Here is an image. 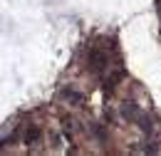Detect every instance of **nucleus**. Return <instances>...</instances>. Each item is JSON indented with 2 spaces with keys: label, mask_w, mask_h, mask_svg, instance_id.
I'll list each match as a JSON object with an SVG mask.
<instances>
[{
  "label": "nucleus",
  "mask_w": 161,
  "mask_h": 156,
  "mask_svg": "<svg viewBox=\"0 0 161 156\" xmlns=\"http://www.w3.org/2000/svg\"><path fill=\"white\" fill-rule=\"evenodd\" d=\"M136 121H139V129H141V131H146V134L151 131V119H149V117L139 114V119H136Z\"/></svg>",
  "instance_id": "obj_4"
},
{
  "label": "nucleus",
  "mask_w": 161,
  "mask_h": 156,
  "mask_svg": "<svg viewBox=\"0 0 161 156\" xmlns=\"http://www.w3.org/2000/svg\"><path fill=\"white\" fill-rule=\"evenodd\" d=\"M104 64H107V57H104L102 52H92V57H89V67H92V72H102Z\"/></svg>",
  "instance_id": "obj_2"
},
{
  "label": "nucleus",
  "mask_w": 161,
  "mask_h": 156,
  "mask_svg": "<svg viewBox=\"0 0 161 156\" xmlns=\"http://www.w3.org/2000/svg\"><path fill=\"white\" fill-rule=\"evenodd\" d=\"M119 114L124 119H139V107L134 104V102H121V107H119Z\"/></svg>",
  "instance_id": "obj_1"
},
{
  "label": "nucleus",
  "mask_w": 161,
  "mask_h": 156,
  "mask_svg": "<svg viewBox=\"0 0 161 156\" xmlns=\"http://www.w3.org/2000/svg\"><path fill=\"white\" fill-rule=\"evenodd\" d=\"M40 139V129H27L25 131V144H35Z\"/></svg>",
  "instance_id": "obj_3"
}]
</instances>
